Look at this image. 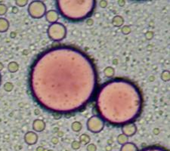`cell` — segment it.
<instances>
[{"instance_id": "1", "label": "cell", "mask_w": 170, "mask_h": 151, "mask_svg": "<svg viewBox=\"0 0 170 151\" xmlns=\"http://www.w3.org/2000/svg\"><path fill=\"white\" fill-rule=\"evenodd\" d=\"M28 12L33 17L39 18L43 16V14L45 12V6L42 2H33L29 5Z\"/></svg>"}, {"instance_id": "2", "label": "cell", "mask_w": 170, "mask_h": 151, "mask_svg": "<svg viewBox=\"0 0 170 151\" xmlns=\"http://www.w3.org/2000/svg\"><path fill=\"white\" fill-rule=\"evenodd\" d=\"M24 140H25L26 143L30 145H33L34 144H36L37 141V135L36 134H35L34 132H27L25 134V137H24Z\"/></svg>"}, {"instance_id": "3", "label": "cell", "mask_w": 170, "mask_h": 151, "mask_svg": "<svg viewBox=\"0 0 170 151\" xmlns=\"http://www.w3.org/2000/svg\"><path fill=\"white\" fill-rule=\"evenodd\" d=\"M9 27V21L5 18L0 17V33H4L8 30Z\"/></svg>"}, {"instance_id": "4", "label": "cell", "mask_w": 170, "mask_h": 151, "mask_svg": "<svg viewBox=\"0 0 170 151\" xmlns=\"http://www.w3.org/2000/svg\"><path fill=\"white\" fill-rule=\"evenodd\" d=\"M44 123L43 122L40 120H36L34 123V130L37 131H41L44 128Z\"/></svg>"}, {"instance_id": "5", "label": "cell", "mask_w": 170, "mask_h": 151, "mask_svg": "<svg viewBox=\"0 0 170 151\" xmlns=\"http://www.w3.org/2000/svg\"><path fill=\"white\" fill-rule=\"evenodd\" d=\"M121 151H138V149L133 144H126L123 146Z\"/></svg>"}, {"instance_id": "6", "label": "cell", "mask_w": 170, "mask_h": 151, "mask_svg": "<svg viewBox=\"0 0 170 151\" xmlns=\"http://www.w3.org/2000/svg\"><path fill=\"white\" fill-rule=\"evenodd\" d=\"M8 69L12 73H15L18 70V65L16 62H11L8 66Z\"/></svg>"}, {"instance_id": "7", "label": "cell", "mask_w": 170, "mask_h": 151, "mask_svg": "<svg viewBox=\"0 0 170 151\" xmlns=\"http://www.w3.org/2000/svg\"><path fill=\"white\" fill-rule=\"evenodd\" d=\"M142 151H166V150H165L163 149V148H160V147H148L143 150Z\"/></svg>"}, {"instance_id": "8", "label": "cell", "mask_w": 170, "mask_h": 151, "mask_svg": "<svg viewBox=\"0 0 170 151\" xmlns=\"http://www.w3.org/2000/svg\"><path fill=\"white\" fill-rule=\"evenodd\" d=\"M4 89H5V90L7 91H12V89H13V85H12V83H10V82H7V83L5 84V86H4Z\"/></svg>"}, {"instance_id": "9", "label": "cell", "mask_w": 170, "mask_h": 151, "mask_svg": "<svg viewBox=\"0 0 170 151\" xmlns=\"http://www.w3.org/2000/svg\"><path fill=\"white\" fill-rule=\"evenodd\" d=\"M7 7L4 4H0V15H3L6 13Z\"/></svg>"}, {"instance_id": "10", "label": "cell", "mask_w": 170, "mask_h": 151, "mask_svg": "<svg viewBox=\"0 0 170 151\" xmlns=\"http://www.w3.org/2000/svg\"><path fill=\"white\" fill-rule=\"evenodd\" d=\"M16 4L19 6H24L27 4V1H16Z\"/></svg>"}, {"instance_id": "11", "label": "cell", "mask_w": 170, "mask_h": 151, "mask_svg": "<svg viewBox=\"0 0 170 151\" xmlns=\"http://www.w3.org/2000/svg\"><path fill=\"white\" fill-rule=\"evenodd\" d=\"M43 150H44L43 147H39L36 150V151H43Z\"/></svg>"}, {"instance_id": "12", "label": "cell", "mask_w": 170, "mask_h": 151, "mask_svg": "<svg viewBox=\"0 0 170 151\" xmlns=\"http://www.w3.org/2000/svg\"><path fill=\"white\" fill-rule=\"evenodd\" d=\"M3 67H3V64H2V63L0 62V71L2 70V69H3Z\"/></svg>"}, {"instance_id": "13", "label": "cell", "mask_w": 170, "mask_h": 151, "mask_svg": "<svg viewBox=\"0 0 170 151\" xmlns=\"http://www.w3.org/2000/svg\"><path fill=\"white\" fill-rule=\"evenodd\" d=\"M0 83H1V76H0Z\"/></svg>"}]
</instances>
